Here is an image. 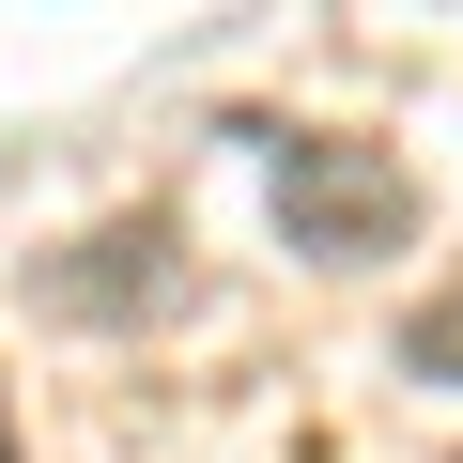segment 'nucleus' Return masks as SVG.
Here are the masks:
<instances>
[{"label": "nucleus", "instance_id": "2", "mask_svg": "<svg viewBox=\"0 0 463 463\" xmlns=\"http://www.w3.org/2000/svg\"><path fill=\"white\" fill-rule=\"evenodd\" d=\"M170 263H185V232L139 201V216H93L78 248H47V309H78V325H139V309H170Z\"/></svg>", "mask_w": 463, "mask_h": 463}, {"label": "nucleus", "instance_id": "4", "mask_svg": "<svg viewBox=\"0 0 463 463\" xmlns=\"http://www.w3.org/2000/svg\"><path fill=\"white\" fill-rule=\"evenodd\" d=\"M0 463H16V417H0Z\"/></svg>", "mask_w": 463, "mask_h": 463}, {"label": "nucleus", "instance_id": "5", "mask_svg": "<svg viewBox=\"0 0 463 463\" xmlns=\"http://www.w3.org/2000/svg\"><path fill=\"white\" fill-rule=\"evenodd\" d=\"M448 463H463V448H448Z\"/></svg>", "mask_w": 463, "mask_h": 463}, {"label": "nucleus", "instance_id": "3", "mask_svg": "<svg viewBox=\"0 0 463 463\" xmlns=\"http://www.w3.org/2000/svg\"><path fill=\"white\" fill-rule=\"evenodd\" d=\"M402 371H417V386H463V279H432V294L402 309Z\"/></svg>", "mask_w": 463, "mask_h": 463}, {"label": "nucleus", "instance_id": "1", "mask_svg": "<svg viewBox=\"0 0 463 463\" xmlns=\"http://www.w3.org/2000/svg\"><path fill=\"white\" fill-rule=\"evenodd\" d=\"M417 232V170L340 124H279V248L294 263H386Z\"/></svg>", "mask_w": 463, "mask_h": 463}]
</instances>
